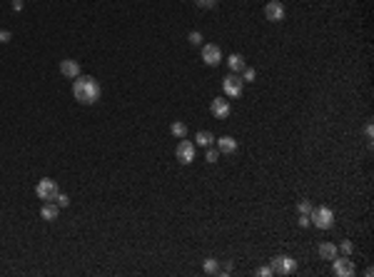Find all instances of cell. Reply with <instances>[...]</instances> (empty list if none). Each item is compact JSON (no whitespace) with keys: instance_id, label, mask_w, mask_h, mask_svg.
<instances>
[{"instance_id":"27","label":"cell","mask_w":374,"mask_h":277,"mask_svg":"<svg viewBox=\"0 0 374 277\" xmlns=\"http://www.w3.org/2000/svg\"><path fill=\"white\" fill-rule=\"evenodd\" d=\"M309 225H312L309 215H299V227H309Z\"/></svg>"},{"instance_id":"13","label":"cell","mask_w":374,"mask_h":277,"mask_svg":"<svg viewBox=\"0 0 374 277\" xmlns=\"http://www.w3.org/2000/svg\"><path fill=\"white\" fill-rule=\"evenodd\" d=\"M317 250H320V257H322V260H334V257L339 255V247H337L334 242H322Z\"/></svg>"},{"instance_id":"15","label":"cell","mask_w":374,"mask_h":277,"mask_svg":"<svg viewBox=\"0 0 374 277\" xmlns=\"http://www.w3.org/2000/svg\"><path fill=\"white\" fill-rule=\"evenodd\" d=\"M57 213H60V207H57L55 202H45V205H43V210H40V218H43V220H47V222H52V220L57 218Z\"/></svg>"},{"instance_id":"17","label":"cell","mask_w":374,"mask_h":277,"mask_svg":"<svg viewBox=\"0 0 374 277\" xmlns=\"http://www.w3.org/2000/svg\"><path fill=\"white\" fill-rule=\"evenodd\" d=\"M170 132H172L175 137H180V140H182V137L187 135V125H185V122H180V120H175V122L170 125Z\"/></svg>"},{"instance_id":"24","label":"cell","mask_w":374,"mask_h":277,"mask_svg":"<svg viewBox=\"0 0 374 277\" xmlns=\"http://www.w3.org/2000/svg\"><path fill=\"white\" fill-rule=\"evenodd\" d=\"M195 5H197V8L210 10V8H215V5H217V0H195Z\"/></svg>"},{"instance_id":"5","label":"cell","mask_w":374,"mask_h":277,"mask_svg":"<svg viewBox=\"0 0 374 277\" xmlns=\"http://www.w3.org/2000/svg\"><path fill=\"white\" fill-rule=\"evenodd\" d=\"M270 267H272L275 275H292L297 270V260H292L289 255H277Z\"/></svg>"},{"instance_id":"4","label":"cell","mask_w":374,"mask_h":277,"mask_svg":"<svg viewBox=\"0 0 374 277\" xmlns=\"http://www.w3.org/2000/svg\"><path fill=\"white\" fill-rule=\"evenodd\" d=\"M175 155H177V160L182 163V165H190L192 160H195V155H197V145L195 143H190V140H182L177 143V150H175Z\"/></svg>"},{"instance_id":"19","label":"cell","mask_w":374,"mask_h":277,"mask_svg":"<svg viewBox=\"0 0 374 277\" xmlns=\"http://www.w3.org/2000/svg\"><path fill=\"white\" fill-rule=\"evenodd\" d=\"M255 78H257L255 67H244V70H242V83H255Z\"/></svg>"},{"instance_id":"18","label":"cell","mask_w":374,"mask_h":277,"mask_svg":"<svg viewBox=\"0 0 374 277\" xmlns=\"http://www.w3.org/2000/svg\"><path fill=\"white\" fill-rule=\"evenodd\" d=\"M202 267H205V272H207V275H217V272H220V260H215V257H207Z\"/></svg>"},{"instance_id":"20","label":"cell","mask_w":374,"mask_h":277,"mask_svg":"<svg viewBox=\"0 0 374 277\" xmlns=\"http://www.w3.org/2000/svg\"><path fill=\"white\" fill-rule=\"evenodd\" d=\"M297 213H299V215H309V213H312V202H309V200H299Z\"/></svg>"},{"instance_id":"30","label":"cell","mask_w":374,"mask_h":277,"mask_svg":"<svg viewBox=\"0 0 374 277\" xmlns=\"http://www.w3.org/2000/svg\"><path fill=\"white\" fill-rule=\"evenodd\" d=\"M13 10H15V13L23 10V0H13Z\"/></svg>"},{"instance_id":"14","label":"cell","mask_w":374,"mask_h":277,"mask_svg":"<svg viewBox=\"0 0 374 277\" xmlns=\"http://www.w3.org/2000/svg\"><path fill=\"white\" fill-rule=\"evenodd\" d=\"M227 67H230L232 73H237V75H239V73L244 70V67H247V62H244V57H242V55H237V53H234V55H230V57H227Z\"/></svg>"},{"instance_id":"3","label":"cell","mask_w":374,"mask_h":277,"mask_svg":"<svg viewBox=\"0 0 374 277\" xmlns=\"http://www.w3.org/2000/svg\"><path fill=\"white\" fill-rule=\"evenodd\" d=\"M57 192H60V187H57V182L50 180V177H43V180L35 185V195H38L40 200H45V202H52Z\"/></svg>"},{"instance_id":"21","label":"cell","mask_w":374,"mask_h":277,"mask_svg":"<svg viewBox=\"0 0 374 277\" xmlns=\"http://www.w3.org/2000/svg\"><path fill=\"white\" fill-rule=\"evenodd\" d=\"M205 160H207V163H217V160H220V150L210 145V148H207V153H205Z\"/></svg>"},{"instance_id":"7","label":"cell","mask_w":374,"mask_h":277,"mask_svg":"<svg viewBox=\"0 0 374 277\" xmlns=\"http://www.w3.org/2000/svg\"><path fill=\"white\" fill-rule=\"evenodd\" d=\"M332 272L337 275V277H352L354 272H357V267H354V262L349 260V257H334L332 260Z\"/></svg>"},{"instance_id":"9","label":"cell","mask_w":374,"mask_h":277,"mask_svg":"<svg viewBox=\"0 0 374 277\" xmlns=\"http://www.w3.org/2000/svg\"><path fill=\"white\" fill-rule=\"evenodd\" d=\"M265 18L270 23H282L284 20V5H282V0H272V3L265 5Z\"/></svg>"},{"instance_id":"23","label":"cell","mask_w":374,"mask_h":277,"mask_svg":"<svg viewBox=\"0 0 374 277\" xmlns=\"http://www.w3.org/2000/svg\"><path fill=\"white\" fill-rule=\"evenodd\" d=\"M187 40H190V45H202V33H197V30H192L190 35H187Z\"/></svg>"},{"instance_id":"25","label":"cell","mask_w":374,"mask_h":277,"mask_svg":"<svg viewBox=\"0 0 374 277\" xmlns=\"http://www.w3.org/2000/svg\"><path fill=\"white\" fill-rule=\"evenodd\" d=\"M339 250H342V252H344V255H352V250H354V245H352V242H349V240H344V242H342V245H339Z\"/></svg>"},{"instance_id":"22","label":"cell","mask_w":374,"mask_h":277,"mask_svg":"<svg viewBox=\"0 0 374 277\" xmlns=\"http://www.w3.org/2000/svg\"><path fill=\"white\" fill-rule=\"evenodd\" d=\"M52 202H55L57 207H68V205H70V197H68V195H62V192H57Z\"/></svg>"},{"instance_id":"11","label":"cell","mask_w":374,"mask_h":277,"mask_svg":"<svg viewBox=\"0 0 374 277\" xmlns=\"http://www.w3.org/2000/svg\"><path fill=\"white\" fill-rule=\"evenodd\" d=\"M60 73L65 75V78H70V80H75V78L80 75V65H78V60H60Z\"/></svg>"},{"instance_id":"2","label":"cell","mask_w":374,"mask_h":277,"mask_svg":"<svg viewBox=\"0 0 374 277\" xmlns=\"http://www.w3.org/2000/svg\"><path fill=\"white\" fill-rule=\"evenodd\" d=\"M309 220L312 225H317L320 230H329L334 225V213L329 210V207H312V213H309Z\"/></svg>"},{"instance_id":"12","label":"cell","mask_w":374,"mask_h":277,"mask_svg":"<svg viewBox=\"0 0 374 277\" xmlns=\"http://www.w3.org/2000/svg\"><path fill=\"white\" fill-rule=\"evenodd\" d=\"M215 143H217V150L225 153V155H232L237 150V140L230 135H222V137H215Z\"/></svg>"},{"instance_id":"10","label":"cell","mask_w":374,"mask_h":277,"mask_svg":"<svg viewBox=\"0 0 374 277\" xmlns=\"http://www.w3.org/2000/svg\"><path fill=\"white\" fill-rule=\"evenodd\" d=\"M230 100H225V98H215L212 100V105H210V112H212V117H217V120H225L227 115H230Z\"/></svg>"},{"instance_id":"26","label":"cell","mask_w":374,"mask_h":277,"mask_svg":"<svg viewBox=\"0 0 374 277\" xmlns=\"http://www.w3.org/2000/svg\"><path fill=\"white\" fill-rule=\"evenodd\" d=\"M255 275H260V277H272L275 272H272V267H257V272Z\"/></svg>"},{"instance_id":"8","label":"cell","mask_w":374,"mask_h":277,"mask_svg":"<svg viewBox=\"0 0 374 277\" xmlns=\"http://www.w3.org/2000/svg\"><path fill=\"white\" fill-rule=\"evenodd\" d=\"M202 60H205V65L217 67V65L222 62V50H220V45H212V43L202 45Z\"/></svg>"},{"instance_id":"29","label":"cell","mask_w":374,"mask_h":277,"mask_svg":"<svg viewBox=\"0 0 374 277\" xmlns=\"http://www.w3.org/2000/svg\"><path fill=\"white\" fill-rule=\"evenodd\" d=\"M364 135H367V140H372V137H374V127L367 125V127H364Z\"/></svg>"},{"instance_id":"16","label":"cell","mask_w":374,"mask_h":277,"mask_svg":"<svg viewBox=\"0 0 374 277\" xmlns=\"http://www.w3.org/2000/svg\"><path fill=\"white\" fill-rule=\"evenodd\" d=\"M212 143H215V135L210 130H200L197 137H195V145H200V148H210Z\"/></svg>"},{"instance_id":"28","label":"cell","mask_w":374,"mask_h":277,"mask_svg":"<svg viewBox=\"0 0 374 277\" xmlns=\"http://www.w3.org/2000/svg\"><path fill=\"white\" fill-rule=\"evenodd\" d=\"M10 30H0V43H10Z\"/></svg>"},{"instance_id":"6","label":"cell","mask_w":374,"mask_h":277,"mask_svg":"<svg viewBox=\"0 0 374 277\" xmlns=\"http://www.w3.org/2000/svg\"><path fill=\"white\" fill-rule=\"evenodd\" d=\"M222 88H225V95H227V98H239L242 90H244V83H242V78H239L237 73H230V75L222 80Z\"/></svg>"},{"instance_id":"1","label":"cell","mask_w":374,"mask_h":277,"mask_svg":"<svg viewBox=\"0 0 374 277\" xmlns=\"http://www.w3.org/2000/svg\"><path fill=\"white\" fill-rule=\"evenodd\" d=\"M73 95H75L78 103L93 105V103L100 100V85H97V80L90 78V75H78V78L73 80Z\"/></svg>"}]
</instances>
